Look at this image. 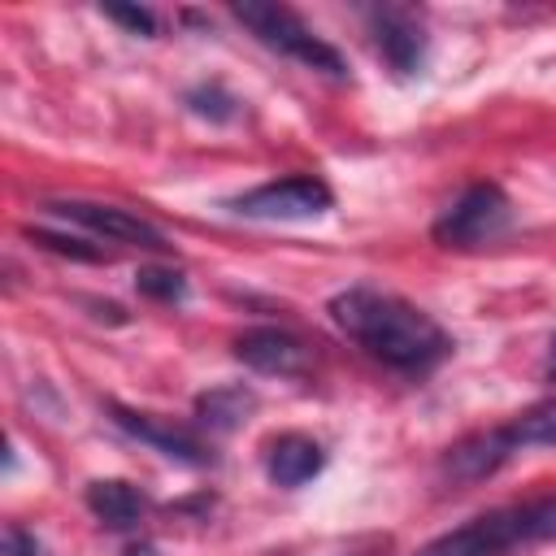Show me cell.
<instances>
[{"mask_svg":"<svg viewBox=\"0 0 556 556\" xmlns=\"http://www.w3.org/2000/svg\"><path fill=\"white\" fill-rule=\"evenodd\" d=\"M330 321L378 365L395 374H430L452 356V334L417 304L369 282L343 287L326 300Z\"/></svg>","mask_w":556,"mask_h":556,"instance_id":"cell-1","label":"cell"},{"mask_svg":"<svg viewBox=\"0 0 556 556\" xmlns=\"http://www.w3.org/2000/svg\"><path fill=\"white\" fill-rule=\"evenodd\" d=\"M556 539V495H534L521 504H500L486 508L456 530L430 539L413 556H508L530 543Z\"/></svg>","mask_w":556,"mask_h":556,"instance_id":"cell-2","label":"cell"},{"mask_svg":"<svg viewBox=\"0 0 556 556\" xmlns=\"http://www.w3.org/2000/svg\"><path fill=\"white\" fill-rule=\"evenodd\" d=\"M526 447H556V400L530 404L526 413L508 417L504 426L465 434L460 443H452L439 460V473L456 486H473L491 473H500L517 452Z\"/></svg>","mask_w":556,"mask_h":556,"instance_id":"cell-3","label":"cell"},{"mask_svg":"<svg viewBox=\"0 0 556 556\" xmlns=\"http://www.w3.org/2000/svg\"><path fill=\"white\" fill-rule=\"evenodd\" d=\"M230 13H235L239 26H248V30L256 35V43L274 48L278 56H287V61L313 70V74H326V78H334V83L348 78L343 52H339L334 43H326V39H321L300 13H291L287 4H235Z\"/></svg>","mask_w":556,"mask_h":556,"instance_id":"cell-4","label":"cell"},{"mask_svg":"<svg viewBox=\"0 0 556 556\" xmlns=\"http://www.w3.org/2000/svg\"><path fill=\"white\" fill-rule=\"evenodd\" d=\"M508 217H513V204H508V195H504L500 182H469V187L434 217L430 239H434L439 248L465 252V248H478V243L495 239V235L508 226Z\"/></svg>","mask_w":556,"mask_h":556,"instance_id":"cell-5","label":"cell"},{"mask_svg":"<svg viewBox=\"0 0 556 556\" xmlns=\"http://www.w3.org/2000/svg\"><path fill=\"white\" fill-rule=\"evenodd\" d=\"M330 204H334V191L321 178L287 174V178H274V182H261V187L235 195L226 208L248 222H308V217L330 213Z\"/></svg>","mask_w":556,"mask_h":556,"instance_id":"cell-6","label":"cell"},{"mask_svg":"<svg viewBox=\"0 0 556 556\" xmlns=\"http://www.w3.org/2000/svg\"><path fill=\"white\" fill-rule=\"evenodd\" d=\"M104 413H109V421H113L117 430H126L130 439L156 447L161 456H169V460H178V465H195V469L213 465V447H208L191 426H182V421H174V417H156V413H143V408H126V404H117V400H109Z\"/></svg>","mask_w":556,"mask_h":556,"instance_id":"cell-7","label":"cell"},{"mask_svg":"<svg viewBox=\"0 0 556 556\" xmlns=\"http://www.w3.org/2000/svg\"><path fill=\"white\" fill-rule=\"evenodd\" d=\"M52 217L70 222V226H83L87 235L104 239V243H135V248H165V235L161 226H152L148 217L130 213V208H117V204H96V200H48L43 204Z\"/></svg>","mask_w":556,"mask_h":556,"instance_id":"cell-8","label":"cell"},{"mask_svg":"<svg viewBox=\"0 0 556 556\" xmlns=\"http://www.w3.org/2000/svg\"><path fill=\"white\" fill-rule=\"evenodd\" d=\"M369 35H374V48L391 74L408 78L426 65V30H421V17L413 9H395V4L369 9Z\"/></svg>","mask_w":556,"mask_h":556,"instance_id":"cell-9","label":"cell"},{"mask_svg":"<svg viewBox=\"0 0 556 556\" xmlns=\"http://www.w3.org/2000/svg\"><path fill=\"white\" fill-rule=\"evenodd\" d=\"M235 356L256 369V374H278V378H291V374H304L308 369V348L300 334L282 330V326H252L235 339Z\"/></svg>","mask_w":556,"mask_h":556,"instance_id":"cell-10","label":"cell"},{"mask_svg":"<svg viewBox=\"0 0 556 556\" xmlns=\"http://www.w3.org/2000/svg\"><path fill=\"white\" fill-rule=\"evenodd\" d=\"M321 465H326L321 443L308 439V434H295V430L269 439V447H265V473H269V482L282 486V491H295V486L313 482V478L321 473Z\"/></svg>","mask_w":556,"mask_h":556,"instance_id":"cell-11","label":"cell"},{"mask_svg":"<svg viewBox=\"0 0 556 556\" xmlns=\"http://www.w3.org/2000/svg\"><path fill=\"white\" fill-rule=\"evenodd\" d=\"M87 508L104 530H135L148 513V495L122 478H96L87 486Z\"/></svg>","mask_w":556,"mask_h":556,"instance_id":"cell-12","label":"cell"},{"mask_svg":"<svg viewBox=\"0 0 556 556\" xmlns=\"http://www.w3.org/2000/svg\"><path fill=\"white\" fill-rule=\"evenodd\" d=\"M256 408V395L248 387H208L204 395H195V421L208 430H239Z\"/></svg>","mask_w":556,"mask_h":556,"instance_id":"cell-13","label":"cell"},{"mask_svg":"<svg viewBox=\"0 0 556 556\" xmlns=\"http://www.w3.org/2000/svg\"><path fill=\"white\" fill-rule=\"evenodd\" d=\"M135 287H139V295H148L156 304H182V295H187V278L165 265H143L135 274Z\"/></svg>","mask_w":556,"mask_h":556,"instance_id":"cell-14","label":"cell"},{"mask_svg":"<svg viewBox=\"0 0 556 556\" xmlns=\"http://www.w3.org/2000/svg\"><path fill=\"white\" fill-rule=\"evenodd\" d=\"M182 100H187L191 113H200V117H208V122H230V117L239 113V100H235L222 83H200V87H191Z\"/></svg>","mask_w":556,"mask_h":556,"instance_id":"cell-15","label":"cell"},{"mask_svg":"<svg viewBox=\"0 0 556 556\" xmlns=\"http://www.w3.org/2000/svg\"><path fill=\"white\" fill-rule=\"evenodd\" d=\"M39 248L56 252V256H74V261H109L104 248H87V239H74V235H56V230H26Z\"/></svg>","mask_w":556,"mask_h":556,"instance_id":"cell-16","label":"cell"},{"mask_svg":"<svg viewBox=\"0 0 556 556\" xmlns=\"http://www.w3.org/2000/svg\"><path fill=\"white\" fill-rule=\"evenodd\" d=\"M100 13H104L109 22H117V26H126L130 35H143V39L156 35V17H152V9H143V4H100Z\"/></svg>","mask_w":556,"mask_h":556,"instance_id":"cell-17","label":"cell"},{"mask_svg":"<svg viewBox=\"0 0 556 556\" xmlns=\"http://www.w3.org/2000/svg\"><path fill=\"white\" fill-rule=\"evenodd\" d=\"M4 556H43V547H39V539H35L30 530L9 526V530H4Z\"/></svg>","mask_w":556,"mask_h":556,"instance_id":"cell-18","label":"cell"},{"mask_svg":"<svg viewBox=\"0 0 556 556\" xmlns=\"http://www.w3.org/2000/svg\"><path fill=\"white\" fill-rule=\"evenodd\" d=\"M543 374H547V382H556V334H552V343H547V365H543Z\"/></svg>","mask_w":556,"mask_h":556,"instance_id":"cell-19","label":"cell"},{"mask_svg":"<svg viewBox=\"0 0 556 556\" xmlns=\"http://www.w3.org/2000/svg\"><path fill=\"white\" fill-rule=\"evenodd\" d=\"M126 556H156V547H152V543H130Z\"/></svg>","mask_w":556,"mask_h":556,"instance_id":"cell-20","label":"cell"}]
</instances>
